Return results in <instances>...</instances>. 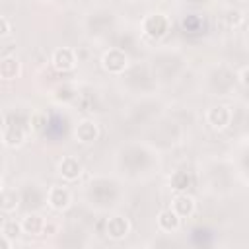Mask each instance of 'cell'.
Wrapping results in <instances>:
<instances>
[{
    "instance_id": "3",
    "label": "cell",
    "mask_w": 249,
    "mask_h": 249,
    "mask_svg": "<svg viewBox=\"0 0 249 249\" xmlns=\"http://www.w3.org/2000/svg\"><path fill=\"white\" fill-rule=\"evenodd\" d=\"M51 64L58 72H70L76 66V53L70 47H58L51 56Z\"/></svg>"
},
{
    "instance_id": "6",
    "label": "cell",
    "mask_w": 249,
    "mask_h": 249,
    "mask_svg": "<svg viewBox=\"0 0 249 249\" xmlns=\"http://www.w3.org/2000/svg\"><path fill=\"white\" fill-rule=\"evenodd\" d=\"M76 140L82 142V144H91L97 140L99 136V128H97V123L91 121V119H82L78 124H76Z\"/></svg>"
},
{
    "instance_id": "13",
    "label": "cell",
    "mask_w": 249,
    "mask_h": 249,
    "mask_svg": "<svg viewBox=\"0 0 249 249\" xmlns=\"http://www.w3.org/2000/svg\"><path fill=\"white\" fill-rule=\"evenodd\" d=\"M19 206V193L12 187L0 189V210L2 212H14Z\"/></svg>"
},
{
    "instance_id": "8",
    "label": "cell",
    "mask_w": 249,
    "mask_h": 249,
    "mask_svg": "<svg viewBox=\"0 0 249 249\" xmlns=\"http://www.w3.org/2000/svg\"><path fill=\"white\" fill-rule=\"evenodd\" d=\"M171 210L179 216V218H191L195 212V198L189 196L187 193H179L173 196L171 200Z\"/></svg>"
},
{
    "instance_id": "17",
    "label": "cell",
    "mask_w": 249,
    "mask_h": 249,
    "mask_svg": "<svg viewBox=\"0 0 249 249\" xmlns=\"http://www.w3.org/2000/svg\"><path fill=\"white\" fill-rule=\"evenodd\" d=\"M202 27H204V23H202L200 16L191 14V16H187V18H183V29H185V31H189V33H196V31H200Z\"/></svg>"
},
{
    "instance_id": "14",
    "label": "cell",
    "mask_w": 249,
    "mask_h": 249,
    "mask_svg": "<svg viewBox=\"0 0 249 249\" xmlns=\"http://www.w3.org/2000/svg\"><path fill=\"white\" fill-rule=\"evenodd\" d=\"M21 228H23V233L39 235L45 230V220L39 214H29V216H25L21 220Z\"/></svg>"
},
{
    "instance_id": "16",
    "label": "cell",
    "mask_w": 249,
    "mask_h": 249,
    "mask_svg": "<svg viewBox=\"0 0 249 249\" xmlns=\"http://www.w3.org/2000/svg\"><path fill=\"white\" fill-rule=\"evenodd\" d=\"M0 233L6 237V239H10V241H14L16 237H19L21 233H23V228H21V222H18V220H6L4 224H2V228H0Z\"/></svg>"
},
{
    "instance_id": "20",
    "label": "cell",
    "mask_w": 249,
    "mask_h": 249,
    "mask_svg": "<svg viewBox=\"0 0 249 249\" xmlns=\"http://www.w3.org/2000/svg\"><path fill=\"white\" fill-rule=\"evenodd\" d=\"M239 82H241L243 86H247V66H243V68H241V74H239Z\"/></svg>"
},
{
    "instance_id": "11",
    "label": "cell",
    "mask_w": 249,
    "mask_h": 249,
    "mask_svg": "<svg viewBox=\"0 0 249 249\" xmlns=\"http://www.w3.org/2000/svg\"><path fill=\"white\" fill-rule=\"evenodd\" d=\"M2 140L6 146L10 148H18L25 142V128H21L19 124H8L2 132Z\"/></svg>"
},
{
    "instance_id": "5",
    "label": "cell",
    "mask_w": 249,
    "mask_h": 249,
    "mask_svg": "<svg viewBox=\"0 0 249 249\" xmlns=\"http://www.w3.org/2000/svg\"><path fill=\"white\" fill-rule=\"evenodd\" d=\"M206 121H208V124H210L212 128L224 130V128L231 123V111H230V107H226V105H214V107L208 109Z\"/></svg>"
},
{
    "instance_id": "15",
    "label": "cell",
    "mask_w": 249,
    "mask_h": 249,
    "mask_svg": "<svg viewBox=\"0 0 249 249\" xmlns=\"http://www.w3.org/2000/svg\"><path fill=\"white\" fill-rule=\"evenodd\" d=\"M191 183H193L191 173H189V171H183V169L175 171V173L171 175V179H169V185H171V189H175V191H187V189L191 187Z\"/></svg>"
},
{
    "instance_id": "1",
    "label": "cell",
    "mask_w": 249,
    "mask_h": 249,
    "mask_svg": "<svg viewBox=\"0 0 249 249\" xmlns=\"http://www.w3.org/2000/svg\"><path fill=\"white\" fill-rule=\"evenodd\" d=\"M140 27H142V33H144L148 39L160 41V39H163V37L167 35V31H169V18L163 16V14H160V12L148 14V16H144Z\"/></svg>"
},
{
    "instance_id": "7",
    "label": "cell",
    "mask_w": 249,
    "mask_h": 249,
    "mask_svg": "<svg viewBox=\"0 0 249 249\" xmlns=\"http://www.w3.org/2000/svg\"><path fill=\"white\" fill-rule=\"evenodd\" d=\"M58 175L66 181H76L82 175V163L74 156H64L58 161Z\"/></svg>"
},
{
    "instance_id": "2",
    "label": "cell",
    "mask_w": 249,
    "mask_h": 249,
    "mask_svg": "<svg viewBox=\"0 0 249 249\" xmlns=\"http://www.w3.org/2000/svg\"><path fill=\"white\" fill-rule=\"evenodd\" d=\"M101 64L109 74H123L128 66V56L121 49H109L103 53Z\"/></svg>"
},
{
    "instance_id": "4",
    "label": "cell",
    "mask_w": 249,
    "mask_h": 249,
    "mask_svg": "<svg viewBox=\"0 0 249 249\" xmlns=\"http://www.w3.org/2000/svg\"><path fill=\"white\" fill-rule=\"evenodd\" d=\"M47 202H49V206H51L53 210L62 212V210H66V208L70 206L72 195H70V191H68L66 187L54 185V187H51V189L47 191Z\"/></svg>"
},
{
    "instance_id": "21",
    "label": "cell",
    "mask_w": 249,
    "mask_h": 249,
    "mask_svg": "<svg viewBox=\"0 0 249 249\" xmlns=\"http://www.w3.org/2000/svg\"><path fill=\"white\" fill-rule=\"evenodd\" d=\"M0 189H2V175H0Z\"/></svg>"
},
{
    "instance_id": "10",
    "label": "cell",
    "mask_w": 249,
    "mask_h": 249,
    "mask_svg": "<svg viewBox=\"0 0 249 249\" xmlns=\"http://www.w3.org/2000/svg\"><path fill=\"white\" fill-rule=\"evenodd\" d=\"M158 228L165 233H175L181 228V218L171 208H165L158 214Z\"/></svg>"
},
{
    "instance_id": "9",
    "label": "cell",
    "mask_w": 249,
    "mask_h": 249,
    "mask_svg": "<svg viewBox=\"0 0 249 249\" xmlns=\"http://www.w3.org/2000/svg\"><path fill=\"white\" fill-rule=\"evenodd\" d=\"M130 231V222L124 216H111L107 220V235L111 239H123Z\"/></svg>"
},
{
    "instance_id": "18",
    "label": "cell",
    "mask_w": 249,
    "mask_h": 249,
    "mask_svg": "<svg viewBox=\"0 0 249 249\" xmlns=\"http://www.w3.org/2000/svg\"><path fill=\"white\" fill-rule=\"evenodd\" d=\"M29 124H31V130H35V132H43V130L47 128V124H49V119H47L45 113H33Z\"/></svg>"
},
{
    "instance_id": "12",
    "label": "cell",
    "mask_w": 249,
    "mask_h": 249,
    "mask_svg": "<svg viewBox=\"0 0 249 249\" xmlns=\"http://www.w3.org/2000/svg\"><path fill=\"white\" fill-rule=\"evenodd\" d=\"M21 72V64L16 56H4L0 58V78L2 80H16Z\"/></svg>"
},
{
    "instance_id": "19",
    "label": "cell",
    "mask_w": 249,
    "mask_h": 249,
    "mask_svg": "<svg viewBox=\"0 0 249 249\" xmlns=\"http://www.w3.org/2000/svg\"><path fill=\"white\" fill-rule=\"evenodd\" d=\"M8 35H10V23H8L6 18L0 16V39H4V37H8Z\"/></svg>"
}]
</instances>
